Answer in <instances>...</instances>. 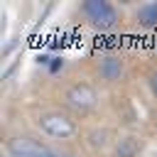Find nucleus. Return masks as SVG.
<instances>
[{
    "instance_id": "f257e3e1",
    "label": "nucleus",
    "mask_w": 157,
    "mask_h": 157,
    "mask_svg": "<svg viewBox=\"0 0 157 157\" xmlns=\"http://www.w3.org/2000/svg\"><path fill=\"white\" fill-rule=\"evenodd\" d=\"M39 130L54 140H69L76 135V123L71 115L61 113V110H49V113H42L39 120H37Z\"/></svg>"
},
{
    "instance_id": "f03ea898",
    "label": "nucleus",
    "mask_w": 157,
    "mask_h": 157,
    "mask_svg": "<svg viewBox=\"0 0 157 157\" xmlns=\"http://www.w3.org/2000/svg\"><path fill=\"white\" fill-rule=\"evenodd\" d=\"M7 155L10 157H69V155H61V152L42 145L34 137H27V135L10 137L7 140Z\"/></svg>"
},
{
    "instance_id": "7ed1b4c3",
    "label": "nucleus",
    "mask_w": 157,
    "mask_h": 157,
    "mask_svg": "<svg viewBox=\"0 0 157 157\" xmlns=\"http://www.w3.org/2000/svg\"><path fill=\"white\" fill-rule=\"evenodd\" d=\"M81 12L83 17L96 27V29H113L118 25V10L110 5V2H103V0H86L81 5Z\"/></svg>"
},
{
    "instance_id": "20e7f679",
    "label": "nucleus",
    "mask_w": 157,
    "mask_h": 157,
    "mask_svg": "<svg viewBox=\"0 0 157 157\" xmlns=\"http://www.w3.org/2000/svg\"><path fill=\"white\" fill-rule=\"evenodd\" d=\"M96 103H98V93H96V88L91 83H74L64 93V105L69 110H74V113H81V115L93 110Z\"/></svg>"
},
{
    "instance_id": "39448f33",
    "label": "nucleus",
    "mask_w": 157,
    "mask_h": 157,
    "mask_svg": "<svg viewBox=\"0 0 157 157\" xmlns=\"http://www.w3.org/2000/svg\"><path fill=\"white\" fill-rule=\"evenodd\" d=\"M98 74L105 78V81H118L120 74H123V61L115 59V56H108L98 64Z\"/></svg>"
},
{
    "instance_id": "423d86ee",
    "label": "nucleus",
    "mask_w": 157,
    "mask_h": 157,
    "mask_svg": "<svg viewBox=\"0 0 157 157\" xmlns=\"http://www.w3.org/2000/svg\"><path fill=\"white\" fill-rule=\"evenodd\" d=\"M137 22L145 25V27H152L157 25V2H147L137 10Z\"/></svg>"
},
{
    "instance_id": "0eeeda50",
    "label": "nucleus",
    "mask_w": 157,
    "mask_h": 157,
    "mask_svg": "<svg viewBox=\"0 0 157 157\" xmlns=\"http://www.w3.org/2000/svg\"><path fill=\"white\" fill-rule=\"evenodd\" d=\"M123 145H125V150H118V155H123V157H132V155H135L132 137H125V140H123Z\"/></svg>"
},
{
    "instance_id": "6e6552de",
    "label": "nucleus",
    "mask_w": 157,
    "mask_h": 157,
    "mask_svg": "<svg viewBox=\"0 0 157 157\" xmlns=\"http://www.w3.org/2000/svg\"><path fill=\"white\" fill-rule=\"evenodd\" d=\"M150 88H152V93H155V98H157V71L150 76Z\"/></svg>"
}]
</instances>
